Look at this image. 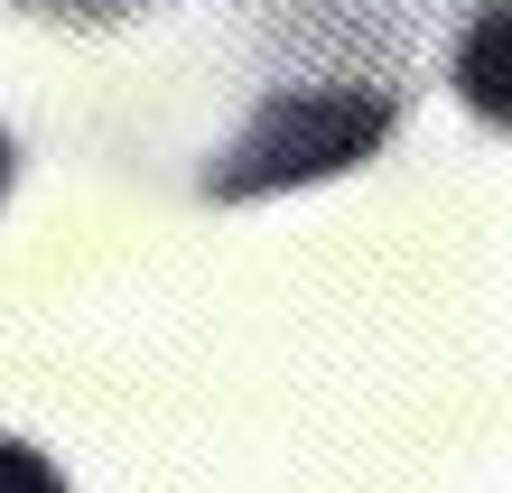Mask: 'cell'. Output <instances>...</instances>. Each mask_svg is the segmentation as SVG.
<instances>
[{
    "instance_id": "cell-1",
    "label": "cell",
    "mask_w": 512,
    "mask_h": 493,
    "mask_svg": "<svg viewBox=\"0 0 512 493\" xmlns=\"http://www.w3.org/2000/svg\"><path fill=\"white\" fill-rule=\"evenodd\" d=\"M401 112H410L401 56H391L364 19L298 28L289 38V75H270L252 94V121L205 159L196 196L205 205H252V196H280V187L345 177V168H364V159L391 149Z\"/></svg>"
},
{
    "instance_id": "cell-2",
    "label": "cell",
    "mask_w": 512,
    "mask_h": 493,
    "mask_svg": "<svg viewBox=\"0 0 512 493\" xmlns=\"http://www.w3.org/2000/svg\"><path fill=\"white\" fill-rule=\"evenodd\" d=\"M457 84L485 121H503V0H475V38L457 56Z\"/></svg>"
},
{
    "instance_id": "cell-3",
    "label": "cell",
    "mask_w": 512,
    "mask_h": 493,
    "mask_svg": "<svg viewBox=\"0 0 512 493\" xmlns=\"http://www.w3.org/2000/svg\"><path fill=\"white\" fill-rule=\"evenodd\" d=\"M0 493H66V475H56L28 438H0Z\"/></svg>"
},
{
    "instance_id": "cell-4",
    "label": "cell",
    "mask_w": 512,
    "mask_h": 493,
    "mask_svg": "<svg viewBox=\"0 0 512 493\" xmlns=\"http://www.w3.org/2000/svg\"><path fill=\"white\" fill-rule=\"evenodd\" d=\"M19 10H38V19H66V28H112V19L149 10V0H19Z\"/></svg>"
},
{
    "instance_id": "cell-5",
    "label": "cell",
    "mask_w": 512,
    "mask_h": 493,
    "mask_svg": "<svg viewBox=\"0 0 512 493\" xmlns=\"http://www.w3.org/2000/svg\"><path fill=\"white\" fill-rule=\"evenodd\" d=\"M10 177H19V140L0 131V205H10Z\"/></svg>"
}]
</instances>
